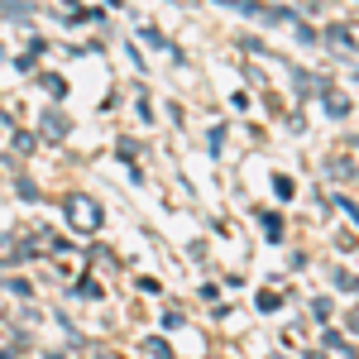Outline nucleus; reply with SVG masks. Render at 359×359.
Instances as JSON below:
<instances>
[{
	"mask_svg": "<svg viewBox=\"0 0 359 359\" xmlns=\"http://www.w3.org/2000/svg\"><path fill=\"white\" fill-rule=\"evenodd\" d=\"M67 221L77 225V230H101V201L96 196H86V192H72L67 196Z\"/></svg>",
	"mask_w": 359,
	"mask_h": 359,
	"instance_id": "f257e3e1",
	"label": "nucleus"
}]
</instances>
